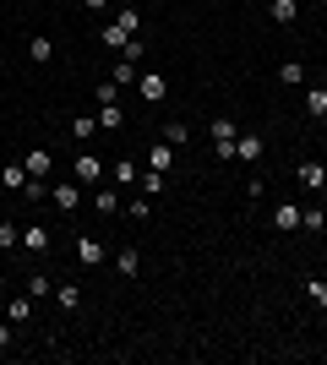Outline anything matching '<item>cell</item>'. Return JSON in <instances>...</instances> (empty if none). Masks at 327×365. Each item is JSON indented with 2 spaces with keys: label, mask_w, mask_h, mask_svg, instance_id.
<instances>
[{
  "label": "cell",
  "mask_w": 327,
  "mask_h": 365,
  "mask_svg": "<svg viewBox=\"0 0 327 365\" xmlns=\"http://www.w3.org/2000/svg\"><path fill=\"white\" fill-rule=\"evenodd\" d=\"M207 137H213L218 164H229V158H234V137H240V125H234L229 115H218V120H207Z\"/></svg>",
  "instance_id": "6da1fadb"
},
{
  "label": "cell",
  "mask_w": 327,
  "mask_h": 365,
  "mask_svg": "<svg viewBox=\"0 0 327 365\" xmlns=\"http://www.w3.org/2000/svg\"><path fill=\"white\" fill-rule=\"evenodd\" d=\"M22 251H28V257H49V251H55V229L38 224V218L22 224Z\"/></svg>",
  "instance_id": "7a4b0ae2"
},
{
  "label": "cell",
  "mask_w": 327,
  "mask_h": 365,
  "mask_svg": "<svg viewBox=\"0 0 327 365\" xmlns=\"http://www.w3.org/2000/svg\"><path fill=\"white\" fill-rule=\"evenodd\" d=\"M77 197H82V185H77V180L49 185V207H55V213H77Z\"/></svg>",
  "instance_id": "3957f363"
},
{
  "label": "cell",
  "mask_w": 327,
  "mask_h": 365,
  "mask_svg": "<svg viewBox=\"0 0 327 365\" xmlns=\"http://www.w3.org/2000/svg\"><path fill=\"white\" fill-rule=\"evenodd\" d=\"M262 153H267V142L256 137V131H240V137H234V158H240V164H262Z\"/></svg>",
  "instance_id": "277c9868"
},
{
  "label": "cell",
  "mask_w": 327,
  "mask_h": 365,
  "mask_svg": "<svg viewBox=\"0 0 327 365\" xmlns=\"http://www.w3.org/2000/svg\"><path fill=\"white\" fill-rule=\"evenodd\" d=\"M147 169H158V175H170V169H175V148H170L164 137L147 142Z\"/></svg>",
  "instance_id": "5b68a950"
},
{
  "label": "cell",
  "mask_w": 327,
  "mask_h": 365,
  "mask_svg": "<svg viewBox=\"0 0 327 365\" xmlns=\"http://www.w3.org/2000/svg\"><path fill=\"white\" fill-rule=\"evenodd\" d=\"M267 224L279 229V235H295V229H300V207H295V202H279V207H273V218H267Z\"/></svg>",
  "instance_id": "8992f818"
},
{
  "label": "cell",
  "mask_w": 327,
  "mask_h": 365,
  "mask_svg": "<svg viewBox=\"0 0 327 365\" xmlns=\"http://www.w3.org/2000/svg\"><path fill=\"white\" fill-rule=\"evenodd\" d=\"M104 262V240H93V235H77V267H98Z\"/></svg>",
  "instance_id": "52a82bcc"
},
{
  "label": "cell",
  "mask_w": 327,
  "mask_h": 365,
  "mask_svg": "<svg viewBox=\"0 0 327 365\" xmlns=\"http://www.w3.org/2000/svg\"><path fill=\"white\" fill-rule=\"evenodd\" d=\"M295 180H300V185H306V191H327V169H322V164H316V158H306V164H300V169H295Z\"/></svg>",
  "instance_id": "ba28073f"
},
{
  "label": "cell",
  "mask_w": 327,
  "mask_h": 365,
  "mask_svg": "<svg viewBox=\"0 0 327 365\" xmlns=\"http://www.w3.org/2000/svg\"><path fill=\"white\" fill-rule=\"evenodd\" d=\"M267 16H273L279 28H295L300 22V0H267Z\"/></svg>",
  "instance_id": "9c48e42d"
},
{
  "label": "cell",
  "mask_w": 327,
  "mask_h": 365,
  "mask_svg": "<svg viewBox=\"0 0 327 365\" xmlns=\"http://www.w3.org/2000/svg\"><path fill=\"white\" fill-rule=\"evenodd\" d=\"M137 93H142V104H158L170 88H164V76H158V71H142L137 76Z\"/></svg>",
  "instance_id": "30bf717a"
},
{
  "label": "cell",
  "mask_w": 327,
  "mask_h": 365,
  "mask_svg": "<svg viewBox=\"0 0 327 365\" xmlns=\"http://www.w3.org/2000/svg\"><path fill=\"white\" fill-rule=\"evenodd\" d=\"M137 76H142V61H115V71H109V82H115V88H137Z\"/></svg>",
  "instance_id": "8fae6325"
},
{
  "label": "cell",
  "mask_w": 327,
  "mask_h": 365,
  "mask_svg": "<svg viewBox=\"0 0 327 365\" xmlns=\"http://www.w3.org/2000/svg\"><path fill=\"white\" fill-rule=\"evenodd\" d=\"M125 38H137V33H125L120 22H104V28H98V44H104V49H115V55L125 49Z\"/></svg>",
  "instance_id": "7c38bea8"
},
{
  "label": "cell",
  "mask_w": 327,
  "mask_h": 365,
  "mask_svg": "<svg viewBox=\"0 0 327 365\" xmlns=\"http://www.w3.org/2000/svg\"><path fill=\"white\" fill-rule=\"evenodd\" d=\"M98 180H104V164H98L93 153H82L77 158V185H98Z\"/></svg>",
  "instance_id": "4fadbf2b"
},
{
  "label": "cell",
  "mask_w": 327,
  "mask_h": 365,
  "mask_svg": "<svg viewBox=\"0 0 327 365\" xmlns=\"http://www.w3.org/2000/svg\"><path fill=\"white\" fill-rule=\"evenodd\" d=\"M6 322H11V327H22V322H33V294H28V289L16 294L11 305H6Z\"/></svg>",
  "instance_id": "5bb4252c"
},
{
  "label": "cell",
  "mask_w": 327,
  "mask_h": 365,
  "mask_svg": "<svg viewBox=\"0 0 327 365\" xmlns=\"http://www.w3.org/2000/svg\"><path fill=\"white\" fill-rule=\"evenodd\" d=\"M22 164H28V175H38V180H44L49 169H55V153H49V148H33L28 158H22Z\"/></svg>",
  "instance_id": "9a60e30c"
},
{
  "label": "cell",
  "mask_w": 327,
  "mask_h": 365,
  "mask_svg": "<svg viewBox=\"0 0 327 365\" xmlns=\"http://www.w3.org/2000/svg\"><path fill=\"white\" fill-rule=\"evenodd\" d=\"M93 120H98V131H120V125H125V109L120 104H98Z\"/></svg>",
  "instance_id": "2e32d148"
},
{
  "label": "cell",
  "mask_w": 327,
  "mask_h": 365,
  "mask_svg": "<svg viewBox=\"0 0 327 365\" xmlns=\"http://www.w3.org/2000/svg\"><path fill=\"white\" fill-rule=\"evenodd\" d=\"M28 180H33L28 164H6V169H0V185H6V191H22Z\"/></svg>",
  "instance_id": "e0dca14e"
},
{
  "label": "cell",
  "mask_w": 327,
  "mask_h": 365,
  "mask_svg": "<svg viewBox=\"0 0 327 365\" xmlns=\"http://www.w3.org/2000/svg\"><path fill=\"white\" fill-rule=\"evenodd\" d=\"M28 294H33V300H49V294H55V278L33 267V273H28Z\"/></svg>",
  "instance_id": "ac0fdd59"
},
{
  "label": "cell",
  "mask_w": 327,
  "mask_h": 365,
  "mask_svg": "<svg viewBox=\"0 0 327 365\" xmlns=\"http://www.w3.org/2000/svg\"><path fill=\"white\" fill-rule=\"evenodd\" d=\"M115 267H120L125 278H137V267H142V257H137V245H120V251H115Z\"/></svg>",
  "instance_id": "d6986e66"
},
{
  "label": "cell",
  "mask_w": 327,
  "mask_h": 365,
  "mask_svg": "<svg viewBox=\"0 0 327 365\" xmlns=\"http://www.w3.org/2000/svg\"><path fill=\"white\" fill-rule=\"evenodd\" d=\"M28 55H33V66H49V61H55V44H49L44 33H33V44H28Z\"/></svg>",
  "instance_id": "ffe728a7"
},
{
  "label": "cell",
  "mask_w": 327,
  "mask_h": 365,
  "mask_svg": "<svg viewBox=\"0 0 327 365\" xmlns=\"http://www.w3.org/2000/svg\"><path fill=\"white\" fill-rule=\"evenodd\" d=\"M279 82H284V88H306V66H300V61H284L279 66Z\"/></svg>",
  "instance_id": "44dd1931"
},
{
  "label": "cell",
  "mask_w": 327,
  "mask_h": 365,
  "mask_svg": "<svg viewBox=\"0 0 327 365\" xmlns=\"http://www.w3.org/2000/svg\"><path fill=\"white\" fill-rule=\"evenodd\" d=\"M49 300L61 305V311H77V305H82V294H77V284H55V294H49Z\"/></svg>",
  "instance_id": "7402d4cb"
},
{
  "label": "cell",
  "mask_w": 327,
  "mask_h": 365,
  "mask_svg": "<svg viewBox=\"0 0 327 365\" xmlns=\"http://www.w3.org/2000/svg\"><path fill=\"white\" fill-rule=\"evenodd\" d=\"M164 142H170V148L180 153V148L191 142V125H186V120H170V125H164Z\"/></svg>",
  "instance_id": "603a6c76"
},
{
  "label": "cell",
  "mask_w": 327,
  "mask_h": 365,
  "mask_svg": "<svg viewBox=\"0 0 327 365\" xmlns=\"http://www.w3.org/2000/svg\"><path fill=\"white\" fill-rule=\"evenodd\" d=\"M300 229H306V235H322V229H327V213H322V207H300Z\"/></svg>",
  "instance_id": "cb8c5ba5"
},
{
  "label": "cell",
  "mask_w": 327,
  "mask_h": 365,
  "mask_svg": "<svg viewBox=\"0 0 327 365\" xmlns=\"http://www.w3.org/2000/svg\"><path fill=\"white\" fill-rule=\"evenodd\" d=\"M306 115H311V120L327 115V88H306Z\"/></svg>",
  "instance_id": "d4e9b609"
},
{
  "label": "cell",
  "mask_w": 327,
  "mask_h": 365,
  "mask_svg": "<svg viewBox=\"0 0 327 365\" xmlns=\"http://www.w3.org/2000/svg\"><path fill=\"white\" fill-rule=\"evenodd\" d=\"M109 175H115V180H120V191H125V185H137V180H142V169L131 164V158H120V164L109 169Z\"/></svg>",
  "instance_id": "484cf974"
},
{
  "label": "cell",
  "mask_w": 327,
  "mask_h": 365,
  "mask_svg": "<svg viewBox=\"0 0 327 365\" xmlns=\"http://www.w3.org/2000/svg\"><path fill=\"white\" fill-rule=\"evenodd\" d=\"M164 185H170V175L147 169V175H142V197H164Z\"/></svg>",
  "instance_id": "4316f807"
},
{
  "label": "cell",
  "mask_w": 327,
  "mask_h": 365,
  "mask_svg": "<svg viewBox=\"0 0 327 365\" xmlns=\"http://www.w3.org/2000/svg\"><path fill=\"white\" fill-rule=\"evenodd\" d=\"M16 245H22V229L11 218H0V251H16Z\"/></svg>",
  "instance_id": "83f0119b"
},
{
  "label": "cell",
  "mask_w": 327,
  "mask_h": 365,
  "mask_svg": "<svg viewBox=\"0 0 327 365\" xmlns=\"http://www.w3.org/2000/svg\"><path fill=\"white\" fill-rule=\"evenodd\" d=\"M16 197H22V202H33V207H38V202H44V197H49V185H44V180H38V175H33V180H28V185H22V191H16Z\"/></svg>",
  "instance_id": "f1b7e54d"
},
{
  "label": "cell",
  "mask_w": 327,
  "mask_h": 365,
  "mask_svg": "<svg viewBox=\"0 0 327 365\" xmlns=\"http://www.w3.org/2000/svg\"><path fill=\"white\" fill-rule=\"evenodd\" d=\"M93 207H98L104 218H115V213H120V191H98V197H93Z\"/></svg>",
  "instance_id": "f546056e"
},
{
  "label": "cell",
  "mask_w": 327,
  "mask_h": 365,
  "mask_svg": "<svg viewBox=\"0 0 327 365\" xmlns=\"http://www.w3.org/2000/svg\"><path fill=\"white\" fill-rule=\"evenodd\" d=\"M115 22H120L125 33H142V11H137V6H120V16H115Z\"/></svg>",
  "instance_id": "4dcf8cb0"
},
{
  "label": "cell",
  "mask_w": 327,
  "mask_h": 365,
  "mask_svg": "<svg viewBox=\"0 0 327 365\" xmlns=\"http://www.w3.org/2000/svg\"><path fill=\"white\" fill-rule=\"evenodd\" d=\"M71 137H77V142L98 137V120H88V115H77V125H71Z\"/></svg>",
  "instance_id": "1f68e13d"
},
{
  "label": "cell",
  "mask_w": 327,
  "mask_h": 365,
  "mask_svg": "<svg viewBox=\"0 0 327 365\" xmlns=\"http://www.w3.org/2000/svg\"><path fill=\"white\" fill-rule=\"evenodd\" d=\"M306 294H311V305H327V278H306Z\"/></svg>",
  "instance_id": "d6a6232c"
},
{
  "label": "cell",
  "mask_w": 327,
  "mask_h": 365,
  "mask_svg": "<svg viewBox=\"0 0 327 365\" xmlns=\"http://www.w3.org/2000/svg\"><path fill=\"white\" fill-rule=\"evenodd\" d=\"M93 98H98V104H120V88H115V82H98Z\"/></svg>",
  "instance_id": "836d02e7"
},
{
  "label": "cell",
  "mask_w": 327,
  "mask_h": 365,
  "mask_svg": "<svg viewBox=\"0 0 327 365\" xmlns=\"http://www.w3.org/2000/svg\"><path fill=\"white\" fill-rule=\"evenodd\" d=\"M125 213H131V218H147V213H153V197H131V202H125Z\"/></svg>",
  "instance_id": "e575fe53"
},
{
  "label": "cell",
  "mask_w": 327,
  "mask_h": 365,
  "mask_svg": "<svg viewBox=\"0 0 327 365\" xmlns=\"http://www.w3.org/2000/svg\"><path fill=\"white\" fill-rule=\"evenodd\" d=\"M11 349V322H0V354Z\"/></svg>",
  "instance_id": "d590c367"
},
{
  "label": "cell",
  "mask_w": 327,
  "mask_h": 365,
  "mask_svg": "<svg viewBox=\"0 0 327 365\" xmlns=\"http://www.w3.org/2000/svg\"><path fill=\"white\" fill-rule=\"evenodd\" d=\"M82 6H88V11H109V6H115V0H82Z\"/></svg>",
  "instance_id": "8d00e7d4"
}]
</instances>
